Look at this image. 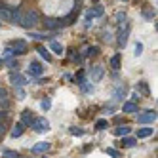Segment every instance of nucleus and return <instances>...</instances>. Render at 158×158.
<instances>
[{
  "label": "nucleus",
  "mask_w": 158,
  "mask_h": 158,
  "mask_svg": "<svg viewBox=\"0 0 158 158\" xmlns=\"http://www.w3.org/2000/svg\"><path fill=\"white\" fill-rule=\"evenodd\" d=\"M137 89H141L145 95H149V86H147L145 82H139V84H137Z\"/></svg>",
  "instance_id": "obj_24"
},
{
  "label": "nucleus",
  "mask_w": 158,
  "mask_h": 158,
  "mask_svg": "<svg viewBox=\"0 0 158 158\" xmlns=\"http://www.w3.org/2000/svg\"><path fill=\"white\" fill-rule=\"evenodd\" d=\"M10 80H12V84H14L15 88H23V86L27 84L25 76H21V74H17V73H10Z\"/></svg>",
  "instance_id": "obj_5"
},
{
  "label": "nucleus",
  "mask_w": 158,
  "mask_h": 158,
  "mask_svg": "<svg viewBox=\"0 0 158 158\" xmlns=\"http://www.w3.org/2000/svg\"><path fill=\"white\" fill-rule=\"evenodd\" d=\"M6 95H8V92H6V89H4V88H0V99H4Z\"/></svg>",
  "instance_id": "obj_37"
},
{
  "label": "nucleus",
  "mask_w": 158,
  "mask_h": 158,
  "mask_svg": "<svg viewBox=\"0 0 158 158\" xmlns=\"http://www.w3.org/2000/svg\"><path fill=\"white\" fill-rule=\"evenodd\" d=\"M103 74H105L103 65H95V67H92V69H89V80H92V84H94V82H99L101 78H103Z\"/></svg>",
  "instance_id": "obj_3"
},
{
  "label": "nucleus",
  "mask_w": 158,
  "mask_h": 158,
  "mask_svg": "<svg viewBox=\"0 0 158 158\" xmlns=\"http://www.w3.org/2000/svg\"><path fill=\"white\" fill-rule=\"evenodd\" d=\"M8 107H10V101H8L6 97H4V99H0V109H4V110H6Z\"/></svg>",
  "instance_id": "obj_30"
},
{
  "label": "nucleus",
  "mask_w": 158,
  "mask_h": 158,
  "mask_svg": "<svg viewBox=\"0 0 158 158\" xmlns=\"http://www.w3.org/2000/svg\"><path fill=\"white\" fill-rule=\"evenodd\" d=\"M31 126H32V130H35L36 133H46V131L50 130V120L44 118V116H40V118H35V120H32Z\"/></svg>",
  "instance_id": "obj_2"
},
{
  "label": "nucleus",
  "mask_w": 158,
  "mask_h": 158,
  "mask_svg": "<svg viewBox=\"0 0 158 158\" xmlns=\"http://www.w3.org/2000/svg\"><path fill=\"white\" fill-rule=\"evenodd\" d=\"M63 25V21L59 19H46V29H59Z\"/></svg>",
  "instance_id": "obj_13"
},
{
  "label": "nucleus",
  "mask_w": 158,
  "mask_h": 158,
  "mask_svg": "<svg viewBox=\"0 0 158 158\" xmlns=\"http://www.w3.org/2000/svg\"><path fill=\"white\" fill-rule=\"evenodd\" d=\"M12 23L23 27V29H32L38 23V12L36 10H27V12H17V10H14Z\"/></svg>",
  "instance_id": "obj_1"
},
{
  "label": "nucleus",
  "mask_w": 158,
  "mask_h": 158,
  "mask_svg": "<svg viewBox=\"0 0 158 158\" xmlns=\"http://www.w3.org/2000/svg\"><path fill=\"white\" fill-rule=\"evenodd\" d=\"M50 149V143L48 141H40V143H36L35 147H32V152L35 154H40V152H46Z\"/></svg>",
  "instance_id": "obj_8"
},
{
  "label": "nucleus",
  "mask_w": 158,
  "mask_h": 158,
  "mask_svg": "<svg viewBox=\"0 0 158 158\" xmlns=\"http://www.w3.org/2000/svg\"><path fill=\"white\" fill-rule=\"evenodd\" d=\"M14 50H15V55H17V53H25V50H27L25 40H15V42H14Z\"/></svg>",
  "instance_id": "obj_9"
},
{
  "label": "nucleus",
  "mask_w": 158,
  "mask_h": 158,
  "mask_svg": "<svg viewBox=\"0 0 158 158\" xmlns=\"http://www.w3.org/2000/svg\"><path fill=\"white\" fill-rule=\"evenodd\" d=\"M124 2H126V0H124Z\"/></svg>",
  "instance_id": "obj_40"
},
{
  "label": "nucleus",
  "mask_w": 158,
  "mask_h": 158,
  "mask_svg": "<svg viewBox=\"0 0 158 158\" xmlns=\"http://www.w3.org/2000/svg\"><path fill=\"white\" fill-rule=\"evenodd\" d=\"M95 128H97V130H105V128H107V120H97Z\"/></svg>",
  "instance_id": "obj_29"
},
{
  "label": "nucleus",
  "mask_w": 158,
  "mask_h": 158,
  "mask_svg": "<svg viewBox=\"0 0 158 158\" xmlns=\"http://www.w3.org/2000/svg\"><path fill=\"white\" fill-rule=\"evenodd\" d=\"M29 73H31V76H40V74L44 73V69H42V65H40L38 61H32V63L29 65Z\"/></svg>",
  "instance_id": "obj_6"
},
{
  "label": "nucleus",
  "mask_w": 158,
  "mask_h": 158,
  "mask_svg": "<svg viewBox=\"0 0 158 158\" xmlns=\"http://www.w3.org/2000/svg\"><path fill=\"white\" fill-rule=\"evenodd\" d=\"M122 110L128 112V114H133V112H137V105H135V103H124Z\"/></svg>",
  "instance_id": "obj_15"
},
{
  "label": "nucleus",
  "mask_w": 158,
  "mask_h": 158,
  "mask_svg": "<svg viewBox=\"0 0 158 158\" xmlns=\"http://www.w3.org/2000/svg\"><path fill=\"white\" fill-rule=\"evenodd\" d=\"M31 122H32L31 110H23V122H21V124H23V126H25V124H31Z\"/></svg>",
  "instance_id": "obj_21"
},
{
  "label": "nucleus",
  "mask_w": 158,
  "mask_h": 158,
  "mask_svg": "<svg viewBox=\"0 0 158 158\" xmlns=\"http://www.w3.org/2000/svg\"><path fill=\"white\" fill-rule=\"evenodd\" d=\"M128 133H130V126H118L114 130V135H118V137H126Z\"/></svg>",
  "instance_id": "obj_14"
},
{
  "label": "nucleus",
  "mask_w": 158,
  "mask_h": 158,
  "mask_svg": "<svg viewBox=\"0 0 158 158\" xmlns=\"http://www.w3.org/2000/svg\"><path fill=\"white\" fill-rule=\"evenodd\" d=\"M0 63H2V59H0Z\"/></svg>",
  "instance_id": "obj_39"
},
{
  "label": "nucleus",
  "mask_w": 158,
  "mask_h": 158,
  "mask_svg": "<svg viewBox=\"0 0 158 158\" xmlns=\"http://www.w3.org/2000/svg\"><path fill=\"white\" fill-rule=\"evenodd\" d=\"M17 99H25V92H23V88H17Z\"/></svg>",
  "instance_id": "obj_33"
},
{
  "label": "nucleus",
  "mask_w": 158,
  "mask_h": 158,
  "mask_svg": "<svg viewBox=\"0 0 158 158\" xmlns=\"http://www.w3.org/2000/svg\"><path fill=\"white\" fill-rule=\"evenodd\" d=\"M23 128H25V126H23L21 122H19V124H15V126H14V130H12V133H10V135H12L14 139H15V137H21V135H23Z\"/></svg>",
  "instance_id": "obj_10"
},
{
  "label": "nucleus",
  "mask_w": 158,
  "mask_h": 158,
  "mask_svg": "<svg viewBox=\"0 0 158 158\" xmlns=\"http://www.w3.org/2000/svg\"><path fill=\"white\" fill-rule=\"evenodd\" d=\"M50 107H52V103H50V99H46V101H42V109H44V110H48Z\"/></svg>",
  "instance_id": "obj_34"
},
{
  "label": "nucleus",
  "mask_w": 158,
  "mask_h": 158,
  "mask_svg": "<svg viewBox=\"0 0 158 158\" xmlns=\"http://www.w3.org/2000/svg\"><path fill=\"white\" fill-rule=\"evenodd\" d=\"M31 36L35 38V40H46V38H48V35H42V32H32Z\"/></svg>",
  "instance_id": "obj_25"
},
{
  "label": "nucleus",
  "mask_w": 158,
  "mask_h": 158,
  "mask_svg": "<svg viewBox=\"0 0 158 158\" xmlns=\"http://www.w3.org/2000/svg\"><path fill=\"white\" fill-rule=\"evenodd\" d=\"M97 53V48H88V52H86V57H89V55H95Z\"/></svg>",
  "instance_id": "obj_32"
},
{
  "label": "nucleus",
  "mask_w": 158,
  "mask_h": 158,
  "mask_svg": "<svg viewBox=\"0 0 158 158\" xmlns=\"http://www.w3.org/2000/svg\"><path fill=\"white\" fill-rule=\"evenodd\" d=\"M88 14L92 15V17H94V15H95V17H99V15H103V6H97L95 10H89Z\"/></svg>",
  "instance_id": "obj_20"
},
{
  "label": "nucleus",
  "mask_w": 158,
  "mask_h": 158,
  "mask_svg": "<svg viewBox=\"0 0 158 158\" xmlns=\"http://www.w3.org/2000/svg\"><path fill=\"white\" fill-rule=\"evenodd\" d=\"M141 53H143V44L137 42V44H135V57H139Z\"/></svg>",
  "instance_id": "obj_27"
},
{
  "label": "nucleus",
  "mask_w": 158,
  "mask_h": 158,
  "mask_svg": "<svg viewBox=\"0 0 158 158\" xmlns=\"http://www.w3.org/2000/svg\"><path fill=\"white\" fill-rule=\"evenodd\" d=\"M71 133L73 135H84V130L82 128H71Z\"/></svg>",
  "instance_id": "obj_31"
},
{
  "label": "nucleus",
  "mask_w": 158,
  "mask_h": 158,
  "mask_svg": "<svg viewBox=\"0 0 158 158\" xmlns=\"http://www.w3.org/2000/svg\"><path fill=\"white\" fill-rule=\"evenodd\" d=\"M135 143H137V139H135V137H124L122 139V145L128 147V149H130V147H135Z\"/></svg>",
  "instance_id": "obj_18"
},
{
  "label": "nucleus",
  "mask_w": 158,
  "mask_h": 158,
  "mask_svg": "<svg viewBox=\"0 0 158 158\" xmlns=\"http://www.w3.org/2000/svg\"><path fill=\"white\" fill-rule=\"evenodd\" d=\"M152 133H154V130H152V128H141V130L137 131V139H143V137H151Z\"/></svg>",
  "instance_id": "obj_12"
},
{
  "label": "nucleus",
  "mask_w": 158,
  "mask_h": 158,
  "mask_svg": "<svg viewBox=\"0 0 158 158\" xmlns=\"http://www.w3.org/2000/svg\"><path fill=\"white\" fill-rule=\"evenodd\" d=\"M12 55H15V50H14V48H6V50H4V57H2V61L10 59Z\"/></svg>",
  "instance_id": "obj_22"
},
{
  "label": "nucleus",
  "mask_w": 158,
  "mask_h": 158,
  "mask_svg": "<svg viewBox=\"0 0 158 158\" xmlns=\"http://www.w3.org/2000/svg\"><path fill=\"white\" fill-rule=\"evenodd\" d=\"M6 118H8V112L6 110H0V122H4Z\"/></svg>",
  "instance_id": "obj_36"
},
{
  "label": "nucleus",
  "mask_w": 158,
  "mask_h": 158,
  "mask_svg": "<svg viewBox=\"0 0 158 158\" xmlns=\"http://www.w3.org/2000/svg\"><path fill=\"white\" fill-rule=\"evenodd\" d=\"M116 19H118V23L122 25L124 21H126V14H118V15H116Z\"/></svg>",
  "instance_id": "obj_35"
},
{
  "label": "nucleus",
  "mask_w": 158,
  "mask_h": 158,
  "mask_svg": "<svg viewBox=\"0 0 158 158\" xmlns=\"http://www.w3.org/2000/svg\"><path fill=\"white\" fill-rule=\"evenodd\" d=\"M110 67L112 69H120V53H116L114 57L110 59Z\"/></svg>",
  "instance_id": "obj_19"
},
{
  "label": "nucleus",
  "mask_w": 158,
  "mask_h": 158,
  "mask_svg": "<svg viewBox=\"0 0 158 158\" xmlns=\"http://www.w3.org/2000/svg\"><path fill=\"white\" fill-rule=\"evenodd\" d=\"M107 154L112 156V158H120V152H118L116 149H107Z\"/></svg>",
  "instance_id": "obj_28"
},
{
  "label": "nucleus",
  "mask_w": 158,
  "mask_h": 158,
  "mask_svg": "<svg viewBox=\"0 0 158 158\" xmlns=\"http://www.w3.org/2000/svg\"><path fill=\"white\" fill-rule=\"evenodd\" d=\"M12 15H14V10H10L6 6L0 4V19H4V21H12Z\"/></svg>",
  "instance_id": "obj_7"
},
{
  "label": "nucleus",
  "mask_w": 158,
  "mask_h": 158,
  "mask_svg": "<svg viewBox=\"0 0 158 158\" xmlns=\"http://www.w3.org/2000/svg\"><path fill=\"white\" fill-rule=\"evenodd\" d=\"M0 135H4V122H0Z\"/></svg>",
  "instance_id": "obj_38"
},
{
  "label": "nucleus",
  "mask_w": 158,
  "mask_h": 158,
  "mask_svg": "<svg viewBox=\"0 0 158 158\" xmlns=\"http://www.w3.org/2000/svg\"><path fill=\"white\" fill-rule=\"evenodd\" d=\"M4 158H21V154L15 151H4Z\"/></svg>",
  "instance_id": "obj_23"
},
{
  "label": "nucleus",
  "mask_w": 158,
  "mask_h": 158,
  "mask_svg": "<svg viewBox=\"0 0 158 158\" xmlns=\"http://www.w3.org/2000/svg\"><path fill=\"white\" fill-rule=\"evenodd\" d=\"M124 94H126V86L120 84V86L114 89V99H122V97H124Z\"/></svg>",
  "instance_id": "obj_16"
},
{
  "label": "nucleus",
  "mask_w": 158,
  "mask_h": 158,
  "mask_svg": "<svg viewBox=\"0 0 158 158\" xmlns=\"http://www.w3.org/2000/svg\"><path fill=\"white\" fill-rule=\"evenodd\" d=\"M50 50H52L53 53H57V55H61V53H63V46H61L57 40H52V42H50Z\"/></svg>",
  "instance_id": "obj_11"
},
{
  "label": "nucleus",
  "mask_w": 158,
  "mask_h": 158,
  "mask_svg": "<svg viewBox=\"0 0 158 158\" xmlns=\"http://www.w3.org/2000/svg\"><path fill=\"white\" fill-rule=\"evenodd\" d=\"M137 120H139V124H149V122H154V120H156V112H154V110H147V112H143V114H139V116H137Z\"/></svg>",
  "instance_id": "obj_4"
},
{
  "label": "nucleus",
  "mask_w": 158,
  "mask_h": 158,
  "mask_svg": "<svg viewBox=\"0 0 158 158\" xmlns=\"http://www.w3.org/2000/svg\"><path fill=\"white\" fill-rule=\"evenodd\" d=\"M36 52H38V53H40V57H44V59H46V61H48V63H50V61H52V55H50V52H48V50H46V48H42V46H40V48H38V50H36Z\"/></svg>",
  "instance_id": "obj_17"
},
{
  "label": "nucleus",
  "mask_w": 158,
  "mask_h": 158,
  "mask_svg": "<svg viewBox=\"0 0 158 158\" xmlns=\"http://www.w3.org/2000/svg\"><path fill=\"white\" fill-rule=\"evenodd\" d=\"M118 42H120V44H126V42H128V29L124 31V32H120V38H118Z\"/></svg>",
  "instance_id": "obj_26"
}]
</instances>
